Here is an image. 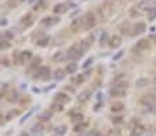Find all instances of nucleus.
<instances>
[{
    "label": "nucleus",
    "mask_w": 156,
    "mask_h": 136,
    "mask_svg": "<svg viewBox=\"0 0 156 136\" xmlns=\"http://www.w3.org/2000/svg\"><path fill=\"white\" fill-rule=\"evenodd\" d=\"M48 73H50V69L47 66H40L39 70L35 73V78H42V80H47L48 78Z\"/></svg>",
    "instance_id": "39448f33"
},
{
    "label": "nucleus",
    "mask_w": 156,
    "mask_h": 136,
    "mask_svg": "<svg viewBox=\"0 0 156 136\" xmlns=\"http://www.w3.org/2000/svg\"><path fill=\"white\" fill-rule=\"evenodd\" d=\"M95 136H101V135H100V133H97V135H95Z\"/></svg>",
    "instance_id": "a19ab883"
},
{
    "label": "nucleus",
    "mask_w": 156,
    "mask_h": 136,
    "mask_svg": "<svg viewBox=\"0 0 156 136\" xmlns=\"http://www.w3.org/2000/svg\"><path fill=\"white\" fill-rule=\"evenodd\" d=\"M82 120H83V116H82V114H76V116H73V118H72L73 122H77V121H82Z\"/></svg>",
    "instance_id": "72a5a7b5"
},
{
    "label": "nucleus",
    "mask_w": 156,
    "mask_h": 136,
    "mask_svg": "<svg viewBox=\"0 0 156 136\" xmlns=\"http://www.w3.org/2000/svg\"><path fill=\"white\" fill-rule=\"evenodd\" d=\"M52 11L55 12V14H65V12L68 11V4L65 3H60V4H55L54 6V8H52Z\"/></svg>",
    "instance_id": "9b49d317"
},
{
    "label": "nucleus",
    "mask_w": 156,
    "mask_h": 136,
    "mask_svg": "<svg viewBox=\"0 0 156 136\" xmlns=\"http://www.w3.org/2000/svg\"><path fill=\"white\" fill-rule=\"evenodd\" d=\"M145 29H147V26H145L144 22H137L134 26H133V35L136 36V35H141V33L145 32Z\"/></svg>",
    "instance_id": "9d476101"
},
{
    "label": "nucleus",
    "mask_w": 156,
    "mask_h": 136,
    "mask_svg": "<svg viewBox=\"0 0 156 136\" xmlns=\"http://www.w3.org/2000/svg\"><path fill=\"white\" fill-rule=\"evenodd\" d=\"M108 44L111 48H119L120 44H122V39H120V36H117V35H113L112 37H109Z\"/></svg>",
    "instance_id": "1a4fd4ad"
},
{
    "label": "nucleus",
    "mask_w": 156,
    "mask_h": 136,
    "mask_svg": "<svg viewBox=\"0 0 156 136\" xmlns=\"http://www.w3.org/2000/svg\"><path fill=\"white\" fill-rule=\"evenodd\" d=\"M62 110V104H58V103H54L51 106V112H61Z\"/></svg>",
    "instance_id": "c85d7f7f"
},
{
    "label": "nucleus",
    "mask_w": 156,
    "mask_h": 136,
    "mask_svg": "<svg viewBox=\"0 0 156 136\" xmlns=\"http://www.w3.org/2000/svg\"><path fill=\"white\" fill-rule=\"evenodd\" d=\"M138 15H140V11H138V10H134V8L130 10V17H138Z\"/></svg>",
    "instance_id": "f704fd0d"
},
{
    "label": "nucleus",
    "mask_w": 156,
    "mask_h": 136,
    "mask_svg": "<svg viewBox=\"0 0 156 136\" xmlns=\"http://www.w3.org/2000/svg\"><path fill=\"white\" fill-rule=\"evenodd\" d=\"M21 24L24 25L25 28H28V26H31V25L33 24V18L31 14H26L25 17H22V21H21Z\"/></svg>",
    "instance_id": "4468645a"
},
{
    "label": "nucleus",
    "mask_w": 156,
    "mask_h": 136,
    "mask_svg": "<svg viewBox=\"0 0 156 136\" xmlns=\"http://www.w3.org/2000/svg\"><path fill=\"white\" fill-rule=\"evenodd\" d=\"M122 55H123V52H117L116 55L113 56V59H115V60H116V59H119V58H120V56H122Z\"/></svg>",
    "instance_id": "58836bf2"
},
{
    "label": "nucleus",
    "mask_w": 156,
    "mask_h": 136,
    "mask_svg": "<svg viewBox=\"0 0 156 136\" xmlns=\"http://www.w3.org/2000/svg\"><path fill=\"white\" fill-rule=\"evenodd\" d=\"M97 25V18L94 17L93 12H87L86 15L83 17V28L86 30H90Z\"/></svg>",
    "instance_id": "f03ea898"
},
{
    "label": "nucleus",
    "mask_w": 156,
    "mask_h": 136,
    "mask_svg": "<svg viewBox=\"0 0 156 136\" xmlns=\"http://www.w3.org/2000/svg\"><path fill=\"white\" fill-rule=\"evenodd\" d=\"M155 92H156V87H155Z\"/></svg>",
    "instance_id": "79ce46f5"
},
{
    "label": "nucleus",
    "mask_w": 156,
    "mask_h": 136,
    "mask_svg": "<svg viewBox=\"0 0 156 136\" xmlns=\"http://www.w3.org/2000/svg\"><path fill=\"white\" fill-rule=\"evenodd\" d=\"M82 26H83V18H75V19L71 22V25H69V28H71L72 32H77V30H80Z\"/></svg>",
    "instance_id": "6e6552de"
},
{
    "label": "nucleus",
    "mask_w": 156,
    "mask_h": 136,
    "mask_svg": "<svg viewBox=\"0 0 156 136\" xmlns=\"http://www.w3.org/2000/svg\"><path fill=\"white\" fill-rule=\"evenodd\" d=\"M148 48H149V40L148 39H140V40L137 41L136 47H134V51H138V52L147 51Z\"/></svg>",
    "instance_id": "20e7f679"
},
{
    "label": "nucleus",
    "mask_w": 156,
    "mask_h": 136,
    "mask_svg": "<svg viewBox=\"0 0 156 136\" xmlns=\"http://www.w3.org/2000/svg\"><path fill=\"white\" fill-rule=\"evenodd\" d=\"M54 100H55V103H58V104H66V103H69L71 98H69L68 95L62 94V92H58L55 95V98H54Z\"/></svg>",
    "instance_id": "0eeeda50"
},
{
    "label": "nucleus",
    "mask_w": 156,
    "mask_h": 136,
    "mask_svg": "<svg viewBox=\"0 0 156 136\" xmlns=\"http://www.w3.org/2000/svg\"><path fill=\"white\" fill-rule=\"evenodd\" d=\"M58 22H60L58 17H46V18H43V19L40 21V25L44 26V28H48V26H54Z\"/></svg>",
    "instance_id": "7ed1b4c3"
},
{
    "label": "nucleus",
    "mask_w": 156,
    "mask_h": 136,
    "mask_svg": "<svg viewBox=\"0 0 156 136\" xmlns=\"http://www.w3.org/2000/svg\"><path fill=\"white\" fill-rule=\"evenodd\" d=\"M8 100H10V102H14V100H17V94H11V95H10V98H8Z\"/></svg>",
    "instance_id": "4c0bfd02"
},
{
    "label": "nucleus",
    "mask_w": 156,
    "mask_h": 136,
    "mask_svg": "<svg viewBox=\"0 0 156 136\" xmlns=\"http://www.w3.org/2000/svg\"><path fill=\"white\" fill-rule=\"evenodd\" d=\"M112 122L115 125H119V124H122L123 122V117H120V116H116V117H113L112 118Z\"/></svg>",
    "instance_id": "bb28decb"
},
{
    "label": "nucleus",
    "mask_w": 156,
    "mask_h": 136,
    "mask_svg": "<svg viewBox=\"0 0 156 136\" xmlns=\"http://www.w3.org/2000/svg\"><path fill=\"white\" fill-rule=\"evenodd\" d=\"M15 114H18V112H10L7 116H6V118H7V120H10V118H11L12 116H15Z\"/></svg>",
    "instance_id": "c9c22d12"
},
{
    "label": "nucleus",
    "mask_w": 156,
    "mask_h": 136,
    "mask_svg": "<svg viewBox=\"0 0 156 136\" xmlns=\"http://www.w3.org/2000/svg\"><path fill=\"white\" fill-rule=\"evenodd\" d=\"M148 84H149V80H148V78H145V77H142V78H138V80L136 81V85L138 87V88H142V87H147Z\"/></svg>",
    "instance_id": "6ab92c4d"
},
{
    "label": "nucleus",
    "mask_w": 156,
    "mask_h": 136,
    "mask_svg": "<svg viewBox=\"0 0 156 136\" xmlns=\"http://www.w3.org/2000/svg\"><path fill=\"white\" fill-rule=\"evenodd\" d=\"M111 110H112V113H119V112H123L124 110V104L120 103V102H115V103L112 104V107H111Z\"/></svg>",
    "instance_id": "f3484780"
},
{
    "label": "nucleus",
    "mask_w": 156,
    "mask_h": 136,
    "mask_svg": "<svg viewBox=\"0 0 156 136\" xmlns=\"http://www.w3.org/2000/svg\"><path fill=\"white\" fill-rule=\"evenodd\" d=\"M0 37L3 39V41H8L14 37V33H12L11 30H3V32L0 33Z\"/></svg>",
    "instance_id": "dca6fc26"
},
{
    "label": "nucleus",
    "mask_w": 156,
    "mask_h": 136,
    "mask_svg": "<svg viewBox=\"0 0 156 136\" xmlns=\"http://www.w3.org/2000/svg\"><path fill=\"white\" fill-rule=\"evenodd\" d=\"M18 1H22V0H18Z\"/></svg>",
    "instance_id": "37998d69"
},
{
    "label": "nucleus",
    "mask_w": 156,
    "mask_h": 136,
    "mask_svg": "<svg viewBox=\"0 0 156 136\" xmlns=\"http://www.w3.org/2000/svg\"><path fill=\"white\" fill-rule=\"evenodd\" d=\"M66 132V127H60V128H57V133H60V135H64V133Z\"/></svg>",
    "instance_id": "473e14b6"
},
{
    "label": "nucleus",
    "mask_w": 156,
    "mask_h": 136,
    "mask_svg": "<svg viewBox=\"0 0 156 136\" xmlns=\"http://www.w3.org/2000/svg\"><path fill=\"white\" fill-rule=\"evenodd\" d=\"M108 136H122V132H120V129H117V128H115V129H109Z\"/></svg>",
    "instance_id": "b1692460"
},
{
    "label": "nucleus",
    "mask_w": 156,
    "mask_h": 136,
    "mask_svg": "<svg viewBox=\"0 0 156 136\" xmlns=\"http://www.w3.org/2000/svg\"><path fill=\"white\" fill-rule=\"evenodd\" d=\"M83 127H86V125H77L76 128H75V131H76V132H79V131H82V128H83Z\"/></svg>",
    "instance_id": "ea45409f"
},
{
    "label": "nucleus",
    "mask_w": 156,
    "mask_h": 136,
    "mask_svg": "<svg viewBox=\"0 0 156 136\" xmlns=\"http://www.w3.org/2000/svg\"><path fill=\"white\" fill-rule=\"evenodd\" d=\"M10 47V43L8 41H0V51H3L6 48Z\"/></svg>",
    "instance_id": "c756f323"
},
{
    "label": "nucleus",
    "mask_w": 156,
    "mask_h": 136,
    "mask_svg": "<svg viewBox=\"0 0 156 136\" xmlns=\"http://www.w3.org/2000/svg\"><path fill=\"white\" fill-rule=\"evenodd\" d=\"M91 63H93V59L90 58V59H87V60H86V63L83 65V68H88V66H90Z\"/></svg>",
    "instance_id": "e433bc0d"
},
{
    "label": "nucleus",
    "mask_w": 156,
    "mask_h": 136,
    "mask_svg": "<svg viewBox=\"0 0 156 136\" xmlns=\"http://www.w3.org/2000/svg\"><path fill=\"white\" fill-rule=\"evenodd\" d=\"M65 70H66L69 74H73V73L77 70V65L76 63H68V65H66V69H65Z\"/></svg>",
    "instance_id": "aec40b11"
},
{
    "label": "nucleus",
    "mask_w": 156,
    "mask_h": 136,
    "mask_svg": "<svg viewBox=\"0 0 156 136\" xmlns=\"http://www.w3.org/2000/svg\"><path fill=\"white\" fill-rule=\"evenodd\" d=\"M141 103L147 104V106H153V104L156 103V96H153L152 94L142 95V98H141Z\"/></svg>",
    "instance_id": "423d86ee"
},
{
    "label": "nucleus",
    "mask_w": 156,
    "mask_h": 136,
    "mask_svg": "<svg viewBox=\"0 0 156 136\" xmlns=\"http://www.w3.org/2000/svg\"><path fill=\"white\" fill-rule=\"evenodd\" d=\"M64 77H65L64 70H62V69H57L55 73H54V78H55V80H58V81H61Z\"/></svg>",
    "instance_id": "412c9836"
},
{
    "label": "nucleus",
    "mask_w": 156,
    "mask_h": 136,
    "mask_svg": "<svg viewBox=\"0 0 156 136\" xmlns=\"http://www.w3.org/2000/svg\"><path fill=\"white\" fill-rule=\"evenodd\" d=\"M106 40L109 41V39H108V35H106V33H104V35L101 36V45H105V44H106Z\"/></svg>",
    "instance_id": "7c9ffc66"
},
{
    "label": "nucleus",
    "mask_w": 156,
    "mask_h": 136,
    "mask_svg": "<svg viewBox=\"0 0 156 136\" xmlns=\"http://www.w3.org/2000/svg\"><path fill=\"white\" fill-rule=\"evenodd\" d=\"M144 131H145V128L142 127V125H137L136 128H133L131 136H141L142 133H144Z\"/></svg>",
    "instance_id": "a211bd4d"
},
{
    "label": "nucleus",
    "mask_w": 156,
    "mask_h": 136,
    "mask_svg": "<svg viewBox=\"0 0 156 136\" xmlns=\"http://www.w3.org/2000/svg\"><path fill=\"white\" fill-rule=\"evenodd\" d=\"M109 94H111V96H113V98H123V96L127 95L126 89H120V88H111Z\"/></svg>",
    "instance_id": "f8f14e48"
},
{
    "label": "nucleus",
    "mask_w": 156,
    "mask_h": 136,
    "mask_svg": "<svg viewBox=\"0 0 156 136\" xmlns=\"http://www.w3.org/2000/svg\"><path fill=\"white\" fill-rule=\"evenodd\" d=\"M83 81H84V76H83V74H79V76H76V77H73V78H72V83H73V84H76V85L83 84Z\"/></svg>",
    "instance_id": "4be33fe9"
},
{
    "label": "nucleus",
    "mask_w": 156,
    "mask_h": 136,
    "mask_svg": "<svg viewBox=\"0 0 156 136\" xmlns=\"http://www.w3.org/2000/svg\"><path fill=\"white\" fill-rule=\"evenodd\" d=\"M90 96H91V92L88 91V89H86V91H83L82 94H80L77 99H79L80 103H84V102H87V100H88V98H90Z\"/></svg>",
    "instance_id": "2eb2a0df"
},
{
    "label": "nucleus",
    "mask_w": 156,
    "mask_h": 136,
    "mask_svg": "<svg viewBox=\"0 0 156 136\" xmlns=\"http://www.w3.org/2000/svg\"><path fill=\"white\" fill-rule=\"evenodd\" d=\"M31 56H32V52L31 51H22L20 54V59H18V62H20V63H25V62H28V60L31 59Z\"/></svg>",
    "instance_id": "ddd939ff"
},
{
    "label": "nucleus",
    "mask_w": 156,
    "mask_h": 136,
    "mask_svg": "<svg viewBox=\"0 0 156 136\" xmlns=\"http://www.w3.org/2000/svg\"><path fill=\"white\" fill-rule=\"evenodd\" d=\"M112 85L113 88H120V89H126L128 87V81H127V76L120 73L116 77H113L112 80Z\"/></svg>",
    "instance_id": "f257e3e1"
},
{
    "label": "nucleus",
    "mask_w": 156,
    "mask_h": 136,
    "mask_svg": "<svg viewBox=\"0 0 156 136\" xmlns=\"http://www.w3.org/2000/svg\"><path fill=\"white\" fill-rule=\"evenodd\" d=\"M148 14H149V21H153L155 19V17H156V8L153 7V8H151L148 11Z\"/></svg>",
    "instance_id": "cd10ccee"
},
{
    "label": "nucleus",
    "mask_w": 156,
    "mask_h": 136,
    "mask_svg": "<svg viewBox=\"0 0 156 136\" xmlns=\"http://www.w3.org/2000/svg\"><path fill=\"white\" fill-rule=\"evenodd\" d=\"M44 6V0H39V1H37V4H35V7H33V10H35V11H40V10H43V7Z\"/></svg>",
    "instance_id": "a878e982"
},
{
    "label": "nucleus",
    "mask_w": 156,
    "mask_h": 136,
    "mask_svg": "<svg viewBox=\"0 0 156 136\" xmlns=\"http://www.w3.org/2000/svg\"><path fill=\"white\" fill-rule=\"evenodd\" d=\"M64 59H65L64 52H57L55 55L52 56V60H54V62H60V60H64Z\"/></svg>",
    "instance_id": "5701e85b"
},
{
    "label": "nucleus",
    "mask_w": 156,
    "mask_h": 136,
    "mask_svg": "<svg viewBox=\"0 0 156 136\" xmlns=\"http://www.w3.org/2000/svg\"><path fill=\"white\" fill-rule=\"evenodd\" d=\"M48 40H50V37H43L42 40L37 41V45H39V47H46V45L48 44Z\"/></svg>",
    "instance_id": "393cba45"
},
{
    "label": "nucleus",
    "mask_w": 156,
    "mask_h": 136,
    "mask_svg": "<svg viewBox=\"0 0 156 136\" xmlns=\"http://www.w3.org/2000/svg\"><path fill=\"white\" fill-rule=\"evenodd\" d=\"M50 117H51V110H50V112H46V113H44V114H43V116H42V120H43V121H48V120H50Z\"/></svg>",
    "instance_id": "2f4dec72"
}]
</instances>
